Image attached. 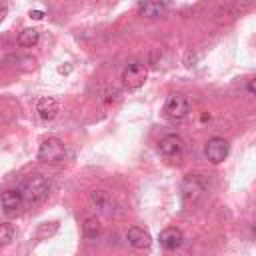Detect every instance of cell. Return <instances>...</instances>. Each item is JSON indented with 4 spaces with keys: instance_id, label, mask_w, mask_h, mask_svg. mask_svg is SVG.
<instances>
[{
    "instance_id": "cell-15",
    "label": "cell",
    "mask_w": 256,
    "mask_h": 256,
    "mask_svg": "<svg viewBox=\"0 0 256 256\" xmlns=\"http://www.w3.org/2000/svg\"><path fill=\"white\" fill-rule=\"evenodd\" d=\"M82 232H84L86 238H96L100 234V222H98V218H94V216L86 218L84 224H82Z\"/></svg>"
},
{
    "instance_id": "cell-13",
    "label": "cell",
    "mask_w": 256,
    "mask_h": 256,
    "mask_svg": "<svg viewBox=\"0 0 256 256\" xmlns=\"http://www.w3.org/2000/svg\"><path fill=\"white\" fill-rule=\"evenodd\" d=\"M38 40H40V32L36 28H24L18 34V46H22V48H32Z\"/></svg>"
},
{
    "instance_id": "cell-7",
    "label": "cell",
    "mask_w": 256,
    "mask_h": 256,
    "mask_svg": "<svg viewBox=\"0 0 256 256\" xmlns=\"http://www.w3.org/2000/svg\"><path fill=\"white\" fill-rule=\"evenodd\" d=\"M158 150H160V154H162L164 158H178V156L182 154V150H184V142H182L180 136L168 134V136H164V138L158 142Z\"/></svg>"
},
{
    "instance_id": "cell-18",
    "label": "cell",
    "mask_w": 256,
    "mask_h": 256,
    "mask_svg": "<svg viewBox=\"0 0 256 256\" xmlns=\"http://www.w3.org/2000/svg\"><path fill=\"white\" fill-rule=\"evenodd\" d=\"M30 18L32 20H42L44 18V12L42 10H30Z\"/></svg>"
},
{
    "instance_id": "cell-3",
    "label": "cell",
    "mask_w": 256,
    "mask_h": 256,
    "mask_svg": "<svg viewBox=\"0 0 256 256\" xmlns=\"http://www.w3.org/2000/svg\"><path fill=\"white\" fill-rule=\"evenodd\" d=\"M180 190H182V198H184L186 204H196V202L204 196V192H206V184H204V180H202L200 176L190 174V176L184 178Z\"/></svg>"
},
{
    "instance_id": "cell-11",
    "label": "cell",
    "mask_w": 256,
    "mask_h": 256,
    "mask_svg": "<svg viewBox=\"0 0 256 256\" xmlns=\"http://www.w3.org/2000/svg\"><path fill=\"white\" fill-rule=\"evenodd\" d=\"M60 106H58V100L52 98V96H44L36 102V112L42 120H52L56 114H58Z\"/></svg>"
},
{
    "instance_id": "cell-20",
    "label": "cell",
    "mask_w": 256,
    "mask_h": 256,
    "mask_svg": "<svg viewBox=\"0 0 256 256\" xmlns=\"http://www.w3.org/2000/svg\"><path fill=\"white\" fill-rule=\"evenodd\" d=\"M6 12H8V10H6L4 6H2V8H0V22H2L4 18H6Z\"/></svg>"
},
{
    "instance_id": "cell-6",
    "label": "cell",
    "mask_w": 256,
    "mask_h": 256,
    "mask_svg": "<svg viewBox=\"0 0 256 256\" xmlns=\"http://www.w3.org/2000/svg\"><path fill=\"white\" fill-rule=\"evenodd\" d=\"M228 150H230L228 142H226L224 138H220V136L210 138V140L206 142V146H204V154H206V158H208L212 164H220V162L228 156Z\"/></svg>"
},
{
    "instance_id": "cell-8",
    "label": "cell",
    "mask_w": 256,
    "mask_h": 256,
    "mask_svg": "<svg viewBox=\"0 0 256 256\" xmlns=\"http://www.w3.org/2000/svg\"><path fill=\"white\" fill-rule=\"evenodd\" d=\"M182 240H184L182 230H178V228H174V226L164 228V230L160 232V236H158L160 246L166 248V250H176V248L182 244Z\"/></svg>"
},
{
    "instance_id": "cell-4",
    "label": "cell",
    "mask_w": 256,
    "mask_h": 256,
    "mask_svg": "<svg viewBox=\"0 0 256 256\" xmlns=\"http://www.w3.org/2000/svg\"><path fill=\"white\" fill-rule=\"evenodd\" d=\"M146 76H148V70H146V66L142 62H130L122 70V84L126 88H130V90H136V88H140L144 84Z\"/></svg>"
},
{
    "instance_id": "cell-17",
    "label": "cell",
    "mask_w": 256,
    "mask_h": 256,
    "mask_svg": "<svg viewBox=\"0 0 256 256\" xmlns=\"http://www.w3.org/2000/svg\"><path fill=\"white\" fill-rule=\"evenodd\" d=\"M58 230V222H42L40 226H38V230H36V238H48V236H52L54 232Z\"/></svg>"
},
{
    "instance_id": "cell-9",
    "label": "cell",
    "mask_w": 256,
    "mask_h": 256,
    "mask_svg": "<svg viewBox=\"0 0 256 256\" xmlns=\"http://www.w3.org/2000/svg\"><path fill=\"white\" fill-rule=\"evenodd\" d=\"M90 202L100 210V212H104L106 216H112V212H114V200H112V196L108 194V192H104V190H94V192H90Z\"/></svg>"
},
{
    "instance_id": "cell-16",
    "label": "cell",
    "mask_w": 256,
    "mask_h": 256,
    "mask_svg": "<svg viewBox=\"0 0 256 256\" xmlns=\"http://www.w3.org/2000/svg\"><path fill=\"white\" fill-rule=\"evenodd\" d=\"M14 238V226L10 222H0V248L8 246Z\"/></svg>"
},
{
    "instance_id": "cell-14",
    "label": "cell",
    "mask_w": 256,
    "mask_h": 256,
    "mask_svg": "<svg viewBox=\"0 0 256 256\" xmlns=\"http://www.w3.org/2000/svg\"><path fill=\"white\" fill-rule=\"evenodd\" d=\"M138 10L146 18H156V16H160L166 10V4H160V2H142V4H138Z\"/></svg>"
},
{
    "instance_id": "cell-5",
    "label": "cell",
    "mask_w": 256,
    "mask_h": 256,
    "mask_svg": "<svg viewBox=\"0 0 256 256\" xmlns=\"http://www.w3.org/2000/svg\"><path fill=\"white\" fill-rule=\"evenodd\" d=\"M164 112H166V116H170L174 120H182L190 112V102L182 94H170L164 104Z\"/></svg>"
},
{
    "instance_id": "cell-12",
    "label": "cell",
    "mask_w": 256,
    "mask_h": 256,
    "mask_svg": "<svg viewBox=\"0 0 256 256\" xmlns=\"http://www.w3.org/2000/svg\"><path fill=\"white\" fill-rule=\"evenodd\" d=\"M24 204V198L20 190H4L0 192V206L4 212H16Z\"/></svg>"
},
{
    "instance_id": "cell-19",
    "label": "cell",
    "mask_w": 256,
    "mask_h": 256,
    "mask_svg": "<svg viewBox=\"0 0 256 256\" xmlns=\"http://www.w3.org/2000/svg\"><path fill=\"white\" fill-rule=\"evenodd\" d=\"M246 88H248L250 94H256V76H254L252 80H248V86H246Z\"/></svg>"
},
{
    "instance_id": "cell-2",
    "label": "cell",
    "mask_w": 256,
    "mask_h": 256,
    "mask_svg": "<svg viewBox=\"0 0 256 256\" xmlns=\"http://www.w3.org/2000/svg\"><path fill=\"white\" fill-rule=\"evenodd\" d=\"M66 156V146L60 138H46L42 140L38 148V160L48 162V164H58Z\"/></svg>"
},
{
    "instance_id": "cell-1",
    "label": "cell",
    "mask_w": 256,
    "mask_h": 256,
    "mask_svg": "<svg viewBox=\"0 0 256 256\" xmlns=\"http://www.w3.org/2000/svg\"><path fill=\"white\" fill-rule=\"evenodd\" d=\"M50 192V184L42 174H32L22 182L20 194L24 198V202H40L48 196Z\"/></svg>"
},
{
    "instance_id": "cell-10",
    "label": "cell",
    "mask_w": 256,
    "mask_h": 256,
    "mask_svg": "<svg viewBox=\"0 0 256 256\" xmlns=\"http://www.w3.org/2000/svg\"><path fill=\"white\" fill-rule=\"evenodd\" d=\"M126 240H128V244H130L132 248H138V250L148 248L150 242H152L150 234H148L144 228H138V226L128 228V232H126Z\"/></svg>"
},
{
    "instance_id": "cell-21",
    "label": "cell",
    "mask_w": 256,
    "mask_h": 256,
    "mask_svg": "<svg viewBox=\"0 0 256 256\" xmlns=\"http://www.w3.org/2000/svg\"><path fill=\"white\" fill-rule=\"evenodd\" d=\"M60 72H62V74L66 72V74H68V72H70V66H60Z\"/></svg>"
}]
</instances>
